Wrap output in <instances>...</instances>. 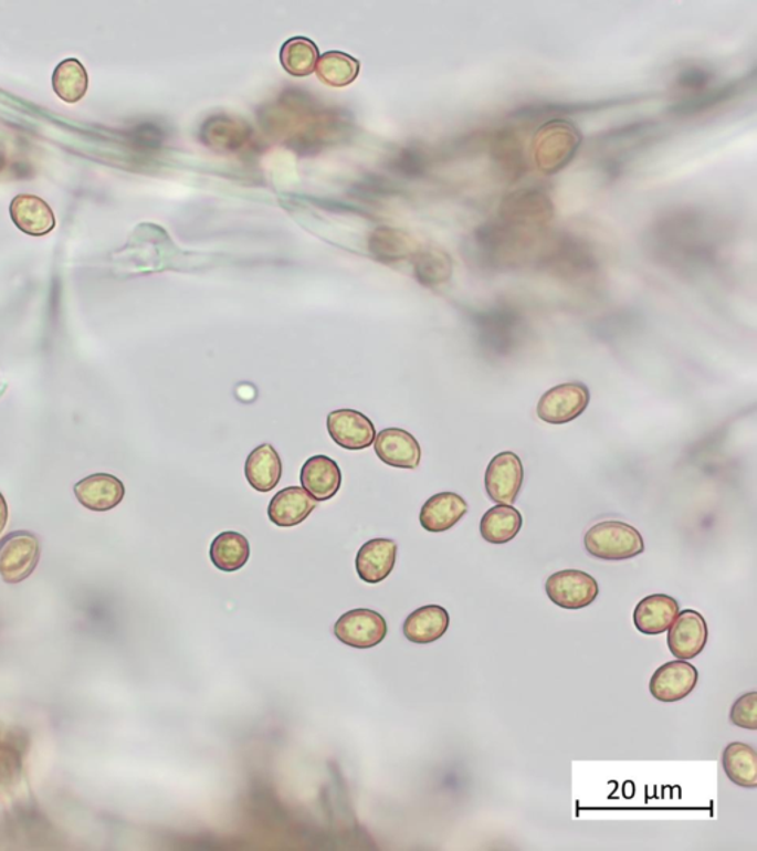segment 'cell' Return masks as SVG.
Listing matches in <instances>:
<instances>
[{
	"mask_svg": "<svg viewBox=\"0 0 757 851\" xmlns=\"http://www.w3.org/2000/svg\"><path fill=\"white\" fill-rule=\"evenodd\" d=\"M728 227L698 208L673 209L655 219L645 232L648 248L673 262L702 261L717 252Z\"/></svg>",
	"mask_w": 757,
	"mask_h": 851,
	"instance_id": "cell-1",
	"label": "cell"
},
{
	"mask_svg": "<svg viewBox=\"0 0 757 851\" xmlns=\"http://www.w3.org/2000/svg\"><path fill=\"white\" fill-rule=\"evenodd\" d=\"M660 132H662V123L639 120L598 135L595 146L602 153H610L602 160V169L611 178L619 177L630 157H633L634 153L650 147L654 140L660 138Z\"/></svg>",
	"mask_w": 757,
	"mask_h": 851,
	"instance_id": "cell-2",
	"label": "cell"
},
{
	"mask_svg": "<svg viewBox=\"0 0 757 851\" xmlns=\"http://www.w3.org/2000/svg\"><path fill=\"white\" fill-rule=\"evenodd\" d=\"M580 146V130L567 118H555L537 130L532 155L542 172L554 175L571 164Z\"/></svg>",
	"mask_w": 757,
	"mask_h": 851,
	"instance_id": "cell-3",
	"label": "cell"
},
{
	"mask_svg": "<svg viewBox=\"0 0 757 851\" xmlns=\"http://www.w3.org/2000/svg\"><path fill=\"white\" fill-rule=\"evenodd\" d=\"M354 135L353 118L347 112L326 107L302 134L287 140V147L301 156H315L340 144Z\"/></svg>",
	"mask_w": 757,
	"mask_h": 851,
	"instance_id": "cell-4",
	"label": "cell"
},
{
	"mask_svg": "<svg viewBox=\"0 0 757 851\" xmlns=\"http://www.w3.org/2000/svg\"><path fill=\"white\" fill-rule=\"evenodd\" d=\"M585 547L590 556L602 560H628L645 550L641 533L619 521L593 525L585 535Z\"/></svg>",
	"mask_w": 757,
	"mask_h": 851,
	"instance_id": "cell-5",
	"label": "cell"
},
{
	"mask_svg": "<svg viewBox=\"0 0 757 851\" xmlns=\"http://www.w3.org/2000/svg\"><path fill=\"white\" fill-rule=\"evenodd\" d=\"M555 208L553 199L538 188L511 192L503 199L501 219L532 231H548Z\"/></svg>",
	"mask_w": 757,
	"mask_h": 851,
	"instance_id": "cell-6",
	"label": "cell"
},
{
	"mask_svg": "<svg viewBox=\"0 0 757 851\" xmlns=\"http://www.w3.org/2000/svg\"><path fill=\"white\" fill-rule=\"evenodd\" d=\"M41 560V543L29 530H15L0 539V577L8 585L28 580Z\"/></svg>",
	"mask_w": 757,
	"mask_h": 851,
	"instance_id": "cell-7",
	"label": "cell"
},
{
	"mask_svg": "<svg viewBox=\"0 0 757 851\" xmlns=\"http://www.w3.org/2000/svg\"><path fill=\"white\" fill-rule=\"evenodd\" d=\"M590 390L580 381L555 386L537 403L538 419L549 424H566L579 419L589 407Z\"/></svg>",
	"mask_w": 757,
	"mask_h": 851,
	"instance_id": "cell-8",
	"label": "cell"
},
{
	"mask_svg": "<svg viewBox=\"0 0 757 851\" xmlns=\"http://www.w3.org/2000/svg\"><path fill=\"white\" fill-rule=\"evenodd\" d=\"M546 595L559 608L583 609L590 607L599 595L598 581L579 569H564L546 581Z\"/></svg>",
	"mask_w": 757,
	"mask_h": 851,
	"instance_id": "cell-9",
	"label": "cell"
},
{
	"mask_svg": "<svg viewBox=\"0 0 757 851\" xmlns=\"http://www.w3.org/2000/svg\"><path fill=\"white\" fill-rule=\"evenodd\" d=\"M646 95H620L612 98L595 101H576V103H538L523 105L509 114L516 120H540V118H566L576 116V114L597 113L603 109L624 107L648 99Z\"/></svg>",
	"mask_w": 757,
	"mask_h": 851,
	"instance_id": "cell-10",
	"label": "cell"
},
{
	"mask_svg": "<svg viewBox=\"0 0 757 851\" xmlns=\"http://www.w3.org/2000/svg\"><path fill=\"white\" fill-rule=\"evenodd\" d=\"M336 639L348 647L370 649L382 643L388 634V624L379 612L371 609H353L344 613L335 624Z\"/></svg>",
	"mask_w": 757,
	"mask_h": 851,
	"instance_id": "cell-11",
	"label": "cell"
},
{
	"mask_svg": "<svg viewBox=\"0 0 757 851\" xmlns=\"http://www.w3.org/2000/svg\"><path fill=\"white\" fill-rule=\"evenodd\" d=\"M523 462L512 451L497 454L485 471L484 484L490 500L497 504H514L523 486Z\"/></svg>",
	"mask_w": 757,
	"mask_h": 851,
	"instance_id": "cell-12",
	"label": "cell"
},
{
	"mask_svg": "<svg viewBox=\"0 0 757 851\" xmlns=\"http://www.w3.org/2000/svg\"><path fill=\"white\" fill-rule=\"evenodd\" d=\"M200 140L210 150L233 155L244 150L252 143L253 129L242 118L212 116L200 127Z\"/></svg>",
	"mask_w": 757,
	"mask_h": 851,
	"instance_id": "cell-13",
	"label": "cell"
},
{
	"mask_svg": "<svg viewBox=\"0 0 757 851\" xmlns=\"http://www.w3.org/2000/svg\"><path fill=\"white\" fill-rule=\"evenodd\" d=\"M707 640V622L702 613L694 609L677 613L676 620L667 630L669 651L677 660H694L704 651Z\"/></svg>",
	"mask_w": 757,
	"mask_h": 851,
	"instance_id": "cell-14",
	"label": "cell"
},
{
	"mask_svg": "<svg viewBox=\"0 0 757 851\" xmlns=\"http://www.w3.org/2000/svg\"><path fill=\"white\" fill-rule=\"evenodd\" d=\"M755 77L756 70H751L750 73L725 83V85L711 87V90L700 92V94L686 96L680 103L671 105L669 114L676 117H694L698 116V114L711 112V109L728 104L730 101L738 98L739 95H743L747 87L753 86Z\"/></svg>",
	"mask_w": 757,
	"mask_h": 851,
	"instance_id": "cell-15",
	"label": "cell"
},
{
	"mask_svg": "<svg viewBox=\"0 0 757 851\" xmlns=\"http://www.w3.org/2000/svg\"><path fill=\"white\" fill-rule=\"evenodd\" d=\"M698 684V670L691 662L676 660L659 666L650 680V692L660 702L685 700Z\"/></svg>",
	"mask_w": 757,
	"mask_h": 851,
	"instance_id": "cell-16",
	"label": "cell"
},
{
	"mask_svg": "<svg viewBox=\"0 0 757 851\" xmlns=\"http://www.w3.org/2000/svg\"><path fill=\"white\" fill-rule=\"evenodd\" d=\"M327 431L336 444L349 451L369 449L376 440L374 421L356 410L332 411L327 416Z\"/></svg>",
	"mask_w": 757,
	"mask_h": 851,
	"instance_id": "cell-17",
	"label": "cell"
},
{
	"mask_svg": "<svg viewBox=\"0 0 757 851\" xmlns=\"http://www.w3.org/2000/svg\"><path fill=\"white\" fill-rule=\"evenodd\" d=\"M490 156L494 168L507 182L518 181L527 170V155H525L524 140L518 132L511 127H503L488 135Z\"/></svg>",
	"mask_w": 757,
	"mask_h": 851,
	"instance_id": "cell-18",
	"label": "cell"
},
{
	"mask_svg": "<svg viewBox=\"0 0 757 851\" xmlns=\"http://www.w3.org/2000/svg\"><path fill=\"white\" fill-rule=\"evenodd\" d=\"M74 495L87 511L108 512L124 502L125 485L111 473H94L74 485Z\"/></svg>",
	"mask_w": 757,
	"mask_h": 851,
	"instance_id": "cell-19",
	"label": "cell"
},
{
	"mask_svg": "<svg viewBox=\"0 0 757 851\" xmlns=\"http://www.w3.org/2000/svg\"><path fill=\"white\" fill-rule=\"evenodd\" d=\"M376 455L388 466L418 469L422 450L418 440L404 429L389 428L379 432L375 440Z\"/></svg>",
	"mask_w": 757,
	"mask_h": 851,
	"instance_id": "cell-20",
	"label": "cell"
},
{
	"mask_svg": "<svg viewBox=\"0 0 757 851\" xmlns=\"http://www.w3.org/2000/svg\"><path fill=\"white\" fill-rule=\"evenodd\" d=\"M398 546L393 539L375 538L367 542L357 553L358 577L369 585L387 580L397 561Z\"/></svg>",
	"mask_w": 757,
	"mask_h": 851,
	"instance_id": "cell-21",
	"label": "cell"
},
{
	"mask_svg": "<svg viewBox=\"0 0 757 851\" xmlns=\"http://www.w3.org/2000/svg\"><path fill=\"white\" fill-rule=\"evenodd\" d=\"M301 484L315 502H327L338 494L343 485V473L335 460L326 455H314L302 466Z\"/></svg>",
	"mask_w": 757,
	"mask_h": 851,
	"instance_id": "cell-22",
	"label": "cell"
},
{
	"mask_svg": "<svg viewBox=\"0 0 757 851\" xmlns=\"http://www.w3.org/2000/svg\"><path fill=\"white\" fill-rule=\"evenodd\" d=\"M470 507L465 498L454 493L432 495L420 511V525L428 533H445L463 519Z\"/></svg>",
	"mask_w": 757,
	"mask_h": 851,
	"instance_id": "cell-23",
	"label": "cell"
},
{
	"mask_svg": "<svg viewBox=\"0 0 757 851\" xmlns=\"http://www.w3.org/2000/svg\"><path fill=\"white\" fill-rule=\"evenodd\" d=\"M680 612V602L672 596L660 593L646 596L634 608V627L642 634H663L666 633Z\"/></svg>",
	"mask_w": 757,
	"mask_h": 851,
	"instance_id": "cell-24",
	"label": "cell"
},
{
	"mask_svg": "<svg viewBox=\"0 0 757 851\" xmlns=\"http://www.w3.org/2000/svg\"><path fill=\"white\" fill-rule=\"evenodd\" d=\"M10 214L15 227L32 237L48 235L56 225L51 206L32 195L17 196L10 206Z\"/></svg>",
	"mask_w": 757,
	"mask_h": 851,
	"instance_id": "cell-25",
	"label": "cell"
},
{
	"mask_svg": "<svg viewBox=\"0 0 757 851\" xmlns=\"http://www.w3.org/2000/svg\"><path fill=\"white\" fill-rule=\"evenodd\" d=\"M317 502L302 486H287L271 500L269 517L274 525L291 528L306 521Z\"/></svg>",
	"mask_w": 757,
	"mask_h": 851,
	"instance_id": "cell-26",
	"label": "cell"
},
{
	"mask_svg": "<svg viewBox=\"0 0 757 851\" xmlns=\"http://www.w3.org/2000/svg\"><path fill=\"white\" fill-rule=\"evenodd\" d=\"M450 627V616L448 609L439 605H428L411 612L402 631L406 639L411 643L428 644L434 643L448 633Z\"/></svg>",
	"mask_w": 757,
	"mask_h": 851,
	"instance_id": "cell-27",
	"label": "cell"
},
{
	"mask_svg": "<svg viewBox=\"0 0 757 851\" xmlns=\"http://www.w3.org/2000/svg\"><path fill=\"white\" fill-rule=\"evenodd\" d=\"M282 459L273 445L262 444L253 450L246 460L244 475L249 485L260 493H270L282 480Z\"/></svg>",
	"mask_w": 757,
	"mask_h": 851,
	"instance_id": "cell-28",
	"label": "cell"
},
{
	"mask_svg": "<svg viewBox=\"0 0 757 851\" xmlns=\"http://www.w3.org/2000/svg\"><path fill=\"white\" fill-rule=\"evenodd\" d=\"M726 778L738 787L757 788V753L750 745L730 743L722 754Z\"/></svg>",
	"mask_w": 757,
	"mask_h": 851,
	"instance_id": "cell-29",
	"label": "cell"
},
{
	"mask_svg": "<svg viewBox=\"0 0 757 851\" xmlns=\"http://www.w3.org/2000/svg\"><path fill=\"white\" fill-rule=\"evenodd\" d=\"M523 528V515L509 504H497L481 517V537L490 544H507Z\"/></svg>",
	"mask_w": 757,
	"mask_h": 851,
	"instance_id": "cell-30",
	"label": "cell"
},
{
	"mask_svg": "<svg viewBox=\"0 0 757 851\" xmlns=\"http://www.w3.org/2000/svg\"><path fill=\"white\" fill-rule=\"evenodd\" d=\"M251 544L244 535L225 530L213 539L210 546V560L224 572H235L248 564Z\"/></svg>",
	"mask_w": 757,
	"mask_h": 851,
	"instance_id": "cell-31",
	"label": "cell"
},
{
	"mask_svg": "<svg viewBox=\"0 0 757 851\" xmlns=\"http://www.w3.org/2000/svg\"><path fill=\"white\" fill-rule=\"evenodd\" d=\"M90 78L85 65L77 59H67L56 65L52 74V87L64 103L76 104L86 95Z\"/></svg>",
	"mask_w": 757,
	"mask_h": 851,
	"instance_id": "cell-32",
	"label": "cell"
},
{
	"mask_svg": "<svg viewBox=\"0 0 757 851\" xmlns=\"http://www.w3.org/2000/svg\"><path fill=\"white\" fill-rule=\"evenodd\" d=\"M413 271L416 279L423 286H441L452 276V259L440 249L419 250L414 256Z\"/></svg>",
	"mask_w": 757,
	"mask_h": 851,
	"instance_id": "cell-33",
	"label": "cell"
},
{
	"mask_svg": "<svg viewBox=\"0 0 757 851\" xmlns=\"http://www.w3.org/2000/svg\"><path fill=\"white\" fill-rule=\"evenodd\" d=\"M369 249L380 262H400L410 256L413 240L406 232L383 227L371 232Z\"/></svg>",
	"mask_w": 757,
	"mask_h": 851,
	"instance_id": "cell-34",
	"label": "cell"
},
{
	"mask_svg": "<svg viewBox=\"0 0 757 851\" xmlns=\"http://www.w3.org/2000/svg\"><path fill=\"white\" fill-rule=\"evenodd\" d=\"M318 63L317 46L309 39L295 38L284 43L282 64L288 73L305 76L314 72Z\"/></svg>",
	"mask_w": 757,
	"mask_h": 851,
	"instance_id": "cell-35",
	"label": "cell"
},
{
	"mask_svg": "<svg viewBox=\"0 0 757 851\" xmlns=\"http://www.w3.org/2000/svg\"><path fill=\"white\" fill-rule=\"evenodd\" d=\"M358 65L353 56L340 54V52H329L318 60L317 74L323 82L332 86H345L357 77Z\"/></svg>",
	"mask_w": 757,
	"mask_h": 851,
	"instance_id": "cell-36",
	"label": "cell"
},
{
	"mask_svg": "<svg viewBox=\"0 0 757 851\" xmlns=\"http://www.w3.org/2000/svg\"><path fill=\"white\" fill-rule=\"evenodd\" d=\"M431 164L428 153L419 146L400 148L388 161V169L398 177L416 179L427 174Z\"/></svg>",
	"mask_w": 757,
	"mask_h": 851,
	"instance_id": "cell-37",
	"label": "cell"
},
{
	"mask_svg": "<svg viewBox=\"0 0 757 851\" xmlns=\"http://www.w3.org/2000/svg\"><path fill=\"white\" fill-rule=\"evenodd\" d=\"M729 721L746 731H757V692L742 695L730 706Z\"/></svg>",
	"mask_w": 757,
	"mask_h": 851,
	"instance_id": "cell-38",
	"label": "cell"
},
{
	"mask_svg": "<svg viewBox=\"0 0 757 851\" xmlns=\"http://www.w3.org/2000/svg\"><path fill=\"white\" fill-rule=\"evenodd\" d=\"M715 77L716 73L712 69L703 67V65H690L677 74L676 86L688 92L690 95L700 94V92L711 87Z\"/></svg>",
	"mask_w": 757,
	"mask_h": 851,
	"instance_id": "cell-39",
	"label": "cell"
},
{
	"mask_svg": "<svg viewBox=\"0 0 757 851\" xmlns=\"http://www.w3.org/2000/svg\"><path fill=\"white\" fill-rule=\"evenodd\" d=\"M353 195L358 199L365 200H379L388 199V197L397 196L400 190L389 179L380 177H369L361 179L356 187L353 188Z\"/></svg>",
	"mask_w": 757,
	"mask_h": 851,
	"instance_id": "cell-40",
	"label": "cell"
},
{
	"mask_svg": "<svg viewBox=\"0 0 757 851\" xmlns=\"http://www.w3.org/2000/svg\"><path fill=\"white\" fill-rule=\"evenodd\" d=\"M165 139L166 132L164 127L155 125V123H146V125H141L135 129V140H137L139 147L155 150V148L161 147Z\"/></svg>",
	"mask_w": 757,
	"mask_h": 851,
	"instance_id": "cell-41",
	"label": "cell"
},
{
	"mask_svg": "<svg viewBox=\"0 0 757 851\" xmlns=\"http://www.w3.org/2000/svg\"><path fill=\"white\" fill-rule=\"evenodd\" d=\"M8 524V504L3 494L0 493V534L7 528Z\"/></svg>",
	"mask_w": 757,
	"mask_h": 851,
	"instance_id": "cell-42",
	"label": "cell"
},
{
	"mask_svg": "<svg viewBox=\"0 0 757 851\" xmlns=\"http://www.w3.org/2000/svg\"><path fill=\"white\" fill-rule=\"evenodd\" d=\"M6 164H7L6 156H3L2 153H0V170L6 168Z\"/></svg>",
	"mask_w": 757,
	"mask_h": 851,
	"instance_id": "cell-43",
	"label": "cell"
}]
</instances>
